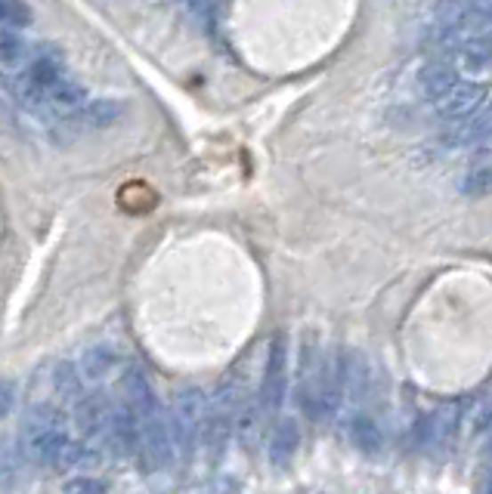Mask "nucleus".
I'll return each mask as SVG.
<instances>
[{
  "label": "nucleus",
  "mask_w": 492,
  "mask_h": 494,
  "mask_svg": "<svg viewBox=\"0 0 492 494\" xmlns=\"http://www.w3.org/2000/svg\"><path fill=\"white\" fill-rule=\"evenodd\" d=\"M483 106H487V87H483V84H471V81H458L449 93H443L433 102V108H437L443 118H456V121L471 118V115L480 112Z\"/></svg>",
  "instance_id": "7"
},
{
  "label": "nucleus",
  "mask_w": 492,
  "mask_h": 494,
  "mask_svg": "<svg viewBox=\"0 0 492 494\" xmlns=\"http://www.w3.org/2000/svg\"><path fill=\"white\" fill-rule=\"evenodd\" d=\"M238 383L236 377L223 383L217 389V395L211 399V411H208V435H205V448L211 451V458H223L226 442H230L232 430H236V414H238Z\"/></svg>",
  "instance_id": "3"
},
{
  "label": "nucleus",
  "mask_w": 492,
  "mask_h": 494,
  "mask_svg": "<svg viewBox=\"0 0 492 494\" xmlns=\"http://www.w3.org/2000/svg\"><path fill=\"white\" fill-rule=\"evenodd\" d=\"M100 451H96L93 442L81 439V442H66V448L60 451V458H56V470L62 473H90L100 466Z\"/></svg>",
  "instance_id": "12"
},
{
  "label": "nucleus",
  "mask_w": 492,
  "mask_h": 494,
  "mask_svg": "<svg viewBox=\"0 0 492 494\" xmlns=\"http://www.w3.org/2000/svg\"><path fill=\"white\" fill-rule=\"evenodd\" d=\"M186 6H190L192 19H196V22H202L205 28H208L211 19H214V0H186Z\"/></svg>",
  "instance_id": "22"
},
{
  "label": "nucleus",
  "mask_w": 492,
  "mask_h": 494,
  "mask_svg": "<svg viewBox=\"0 0 492 494\" xmlns=\"http://www.w3.org/2000/svg\"><path fill=\"white\" fill-rule=\"evenodd\" d=\"M351 442L356 448H359L362 454H381V448H384V433H381V426L375 424L368 414H353L351 418Z\"/></svg>",
  "instance_id": "15"
},
{
  "label": "nucleus",
  "mask_w": 492,
  "mask_h": 494,
  "mask_svg": "<svg viewBox=\"0 0 492 494\" xmlns=\"http://www.w3.org/2000/svg\"><path fill=\"white\" fill-rule=\"evenodd\" d=\"M468 418V405L464 399H449L424 420L422 442L427 451H433L437 458H449V451L456 448L458 433H462V424Z\"/></svg>",
  "instance_id": "4"
},
{
  "label": "nucleus",
  "mask_w": 492,
  "mask_h": 494,
  "mask_svg": "<svg viewBox=\"0 0 492 494\" xmlns=\"http://www.w3.org/2000/svg\"><path fill=\"white\" fill-rule=\"evenodd\" d=\"M471 433L474 435H489L492 439V399H483L471 411Z\"/></svg>",
  "instance_id": "19"
},
{
  "label": "nucleus",
  "mask_w": 492,
  "mask_h": 494,
  "mask_svg": "<svg viewBox=\"0 0 492 494\" xmlns=\"http://www.w3.org/2000/svg\"><path fill=\"white\" fill-rule=\"evenodd\" d=\"M477 494H492V466H489L487 473H483L480 485H477Z\"/></svg>",
  "instance_id": "23"
},
{
  "label": "nucleus",
  "mask_w": 492,
  "mask_h": 494,
  "mask_svg": "<svg viewBox=\"0 0 492 494\" xmlns=\"http://www.w3.org/2000/svg\"><path fill=\"white\" fill-rule=\"evenodd\" d=\"M489 466H492V439H489Z\"/></svg>",
  "instance_id": "25"
},
{
  "label": "nucleus",
  "mask_w": 492,
  "mask_h": 494,
  "mask_svg": "<svg viewBox=\"0 0 492 494\" xmlns=\"http://www.w3.org/2000/svg\"><path fill=\"white\" fill-rule=\"evenodd\" d=\"M121 112H125V108H121V102H115V100H93V102H87V106H84L69 124L84 127V130H100V127H109V124L118 121Z\"/></svg>",
  "instance_id": "14"
},
{
  "label": "nucleus",
  "mask_w": 492,
  "mask_h": 494,
  "mask_svg": "<svg viewBox=\"0 0 492 494\" xmlns=\"http://www.w3.org/2000/svg\"><path fill=\"white\" fill-rule=\"evenodd\" d=\"M10 408H12V383L6 380L4 383V414H10Z\"/></svg>",
  "instance_id": "24"
},
{
  "label": "nucleus",
  "mask_w": 492,
  "mask_h": 494,
  "mask_svg": "<svg viewBox=\"0 0 492 494\" xmlns=\"http://www.w3.org/2000/svg\"><path fill=\"white\" fill-rule=\"evenodd\" d=\"M115 368H118V353H115L112 347H93V349H87L81 359V374L93 383L106 380Z\"/></svg>",
  "instance_id": "17"
},
{
  "label": "nucleus",
  "mask_w": 492,
  "mask_h": 494,
  "mask_svg": "<svg viewBox=\"0 0 492 494\" xmlns=\"http://www.w3.org/2000/svg\"><path fill=\"white\" fill-rule=\"evenodd\" d=\"M31 19H35V12H31V6L25 0H0V22H4V28L22 31L31 25Z\"/></svg>",
  "instance_id": "18"
},
{
  "label": "nucleus",
  "mask_w": 492,
  "mask_h": 494,
  "mask_svg": "<svg viewBox=\"0 0 492 494\" xmlns=\"http://www.w3.org/2000/svg\"><path fill=\"white\" fill-rule=\"evenodd\" d=\"M418 81H422V90L427 93V100L437 102L443 93H449L452 87L458 84V68L452 62H427L422 68V75H418Z\"/></svg>",
  "instance_id": "13"
},
{
  "label": "nucleus",
  "mask_w": 492,
  "mask_h": 494,
  "mask_svg": "<svg viewBox=\"0 0 492 494\" xmlns=\"http://www.w3.org/2000/svg\"><path fill=\"white\" fill-rule=\"evenodd\" d=\"M297 448H301V426H297L294 418H282L273 435H270V464L276 470H288Z\"/></svg>",
  "instance_id": "10"
},
{
  "label": "nucleus",
  "mask_w": 492,
  "mask_h": 494,
  "mask_svg": "<svg viewBox=\"0 0 492 494\" xmlns=\"http://www.w3.org/2000/svg\"><path fill=\"white\" fill-rule=\"evenodd\" d=\"M106 442L112 445V451L118 454V458H133V454H140V420L127 402L115 405L112 426H109Z\"/></svg>",
  "instance_id": "8"
},
{
  "label": "nucleus",
  "mask_w": 492,
  "mask_h": 494,
  "mask_svg": "<svg viewBox=\"0 0 492 494\" xmlns=\"http://www.w3.org/2000/svg\"><path fill=\"white\" fill-rule=\"evenodd\" d=\"M62 494H106V485L100 479H90V476H77L71 482L62 485Z\"/></svg>",
  "instance_id": "21"
},
{
  "label": "nucleus",
  "mask_w": 492,
  "mask_h": 494,
  "mask_svg": "<svg viewBox=\"0 0 492 494\" xmlns=\"http://www.w3.org/2000/svg\"><path fill=\"white\" fill-rule=\"evenodd\" d=\"M112 414H115V405L109 402L106 393H90L75 405V424H77V430H81L84 439L96 445V442L109 439Z\"/></svg>",
  "instance_id": "6"
},
{
  "label": "nucleus",
  "mask_w": 492,
  "mask_h": 494,
  "mask_svg": "<svg viewBox=\"0 0 492 494\" xmlns=\"http://www.w3.org/2000/svg\"><path fill=\"white\" fill-rule=\"evenodd\" d=\"M53 386L56 395L69 405H77L84 399V377H81V365H71V362H60L53 370Z\"/></svg>",
  "instance_id": "16"
},
{
  "label": "nucleus",
  "mask_w": 492,
  "mask_h": 494,
  "mask_svg": "<svg viewBox=\"0 0 492 494\" xmlns=\"http://www.w3.org/2000/svg\"><path fill=\"white\" fill-rule=\"evenodd\" d=\"M208 411L211 402L208 395L198 386H186L173 399V445H177L180 458H192L198 445H205V435H208Z\"/></svg>",
  "instance_id": "2"
},
{
  "label": "nucleus",
  "mask_w": 492,
  "mask_h": 494,
  "mask_svg": "<svg viewBox=\"0 0 492 494\" xmlns=\"http://www.w3.org/2000/svg\"><path fill=\"white\" fill-rule=\"evenodd\" d=\"M69 420L66 411L50 402L31 408V414L25 418V426L19 433V448H22V458H31L35 464H50L56 466V458L66 448L69 442Z\"/></svg>",
  "instance_id": "1"
},
{
  "label": "nucleus",
  "mask_w": 492,
  "mask_h": 494,
  "mask_svg": "<svg viewBox=\"0 0 492 494\" xmlns=\"http://www.w3.org/2000/svg\"><path fill=\"white\" fill-rule=\"evenodd\" d=\"M285 389H288V334L279 331L270 343L267 353V368H263V383H261V408L263 411H279Z\"/></svg>",
  "instance_id": "5"
},
{
  "label": "nucleus",
  "mask_w": 492,
  "mask_h": 494,
  "mask_svg": "<svg viewBox=\"0 0 492 494\" xmlns=\"http://www.w3.org/2000/svg\"><path fill=\"white\" fill-rule=\"evenodd\" d=\"M84 106H87V90L77 81H71V77H62V81L47 93V100H44V112L56 115V118H62V121H71Z\"/></svg>",
  "instance_id": "9"
},
{
  "label": "nucleus",
  "mask_w": 492,
  "mask_h": 494,
  "mask_svg": "<svg viewBox=\"0 0 492 494\" xmlns=\"http://www.w3.org/2000/svg\"><path fill=\"white\" fill-rule=\"evenodd\" d=\"M0 47H4V62H6V65L22 62V60H25V44H22V37H16L10 28L0 31Z\"/></svg>",
  "instance_id": "20"
},
{
  "label": "nucleus",
  "mask_w": 492,
  "mask_h": 494,
  "mask_svg": "<svg viewBox=\"0 0 492 494\" xmlns=\"http://www.w3.org/2000/svg\"><path fill=\"white\" fill-rule=\"evenodd\" d=\"M489 133H492V102H487V106H483L480 112L471 115V118L458 121L456 127L449 130L446 142L456 148H464V146H477V142H483Z\"/></svg>",
  "instance_id": "11"
},
{
  "label": "nucleus",
  "mask_w": 492,
  "mask_h": 494,
  "mask_svg": "<svg viewBox=\"0 0 492 494\" xmlns=\"http://www.w3.org/2000/svg\"><path fill=\"white\" fill-rule=\"evenodd\" d=\"M177 4H186V0H177Z\"/></svg>",
  "instance_id": "26"
}]
</instances>
